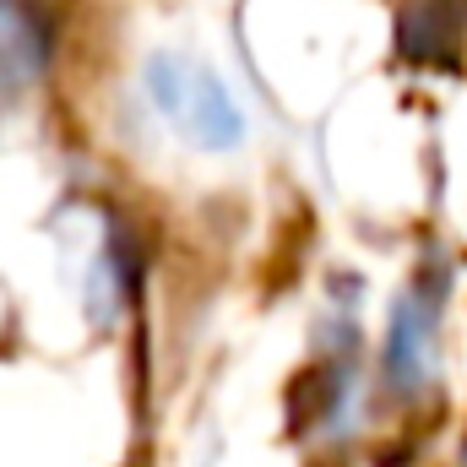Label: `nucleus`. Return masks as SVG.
Returning a JSON list of instances; mask_svg holds the SVG:
<instances>
[{
	"mask_svg": "<svg viewBox=\"0 0 467 467\" xmlns=\"http://www.w3.org/2000/svg\"><path fill=\"white\" fill-rule=\"evenodd\" d=\"M49 16L38 0H0V109L16 104L49 66Z\"/></svg>",
	"mask_w": 467,
	"mask_h": 467,
	"instance_id": "obj_2",
	"label": "nucleus"
},
{
	"mask_svg": "<svg viewBox=\"0 0 467 467\" xmlns=\"http://www.w3.org/2000/svg\"><path fill=\"white\" fill-rule=\"evenodd\" d=\"M430 375V310L419 299H402L386 332V380L397 391H419Z\"/></svg>",
	"mask_w": 467,
	"mask_h": 467,
	"instance_id": "obj_3",
	"label": "nucleus"
},
{
	"mask_svg": "<svg viewBox=\"0 0 467 467\" xmlns=\"http://www.w3.org/2000/svg\"><path fill=\"white\" fill-rule=\"evenodd\" d=\"M467 0H408L402 11V49L413 60H441L457 49V33H462Z\"/></svg>",
	"mask_w": 467,
	"mask_h": 467,
	"instance_id": "obj_4",
	"label": "nucleus"
},
{
	"mask_svg": "<svg viewBox=\"0 0 467 467\" xmlns=\"http://www.w3.org/2000/svg\"><path fill=\"white\" fill-rule=\"evenodd\" d=\"M147 93L158 104V115L169 119L185 141L207 147V152H229L244 141V115L229 99V88L185 55H158L147 66Z\"/></svg>",
	"mask_w": 467,
	"mask_h": 467,
	"instance_id": "obj_1",
	"label": "nucleus"
}]
</instances>
